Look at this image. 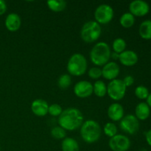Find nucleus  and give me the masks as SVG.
Masks as SVG:
<instances>
[{
  "label": "nucleus",
  "mask_w": 151,
  "mask_h": 151,
  "mask_svg": "<svg viewBox=\"0 0 151 151\" xmlns=\"http://www.w3.org/2000/svg\"><path fill=\"white\" fill-rule=\"evenodd\" d=\"M119 62L125 66H133L138 62V55L133 50H125L119 55Z\"/></svg>",
  "instance_id": "13"
},
{
  "label": "nucleus",
  "mask_w": 151,
  "mask_h": 151,
  "mask_svg": "<svg viewBox=\"0 0 151 151\" xmlns=\"http://www.w3.org/2000/svg\"><path fill=\"white\" fill-rule=\"evenodd\" d=\"M131 140L126 136L116 134L110 138L109 146L113 151H128L131 147Z\"/></svg>",
  "instance_id": "8"
},
{
  "label": "nucleus",
  "mask_w": 151,
  "mask_h": 151,
  "mask_svg": "<svg viewBox=\"0 0 151 151\" xmlns=\"http://www.w3.org/2000/svg\"><path fill=\"white\" fill-rule=\"evenodd\" d=\"M119 54H116V53L115 52H111V58H112L114 60H117V59H119Z\"/></svg>",
  "instance_id": "34"
},
{
  "label": "nucleus",
  "mask_w": 151,
  "mask_h": 151,
  "mask_svg": "<svg viewBox=\"0 0 151 151\" xmlns=\"http://www.w3.org/2000/svg\"><path fill=\"white\" fill-rule=\"evenodd\" d=\"M120 69L116 62L110 61L108 62L104 65L102 69V77L108 81H113L116 79L118 75H119Z\"/></svg>",
  "instance_id": "12"
},
{
  "label": "nucleus",
  "mask_w": 151,
  "mask_h": 151,
  "mask_svg": "<svg viewBox=\"0 0 151 151\" xmlns=\"http://www.w3.org/2000/svg\"><path fill=\"white\" fill-rule=\"evenodd\" d=\"M4 25L7 30L10 32H16L20 29L21 25H22V19L20 16L16 13H10L6 17Z\"/></svg>",
  "instance_id": "15"
},
{
  "label": "nucleus",
  "mask_w": 151,
  "mask_h": 151,
  "mask_svg": "<svg viewBox=\"0 0 151 151\" xmlns=\"http://www.w3.org/2000/svg\"><path fill=\"white\" fill-rule=\"evenodd\" d=\"M139 33L143 39H151V20H145L142 22L139 28Z\"/></svg>",
  "instance_id": "19"
},
{
  "label": "nucleus",
  "mask_w": 151,
  "mask_h": 151,
  "mask_svg": "<svg viewBox=\"0 0 151 151\" xmlns=\"http://www.w3.org/2000/svg\"><path fill=\"white\" fill-rule=\"evenodd\" d=\"M47 4L50 10L55 13L63 11L66 7V2L63 0H50Z\"/></svg>",
  "instance_id": "20"
},
{
  "label": "nucleus",
  "mask_w": 151,
  "mask_h": 151,
  "mask_svg": "<svg viewBox=\"0 0 151 151\" xmlns=\"http://www.w3.org/2000/svg\"><path fill=\"white\" fill-rule=\"evenodd\" d=\"M49 105L42 99H36L31 104V111L37 116H44L48 114Z\"/></svg>",
  "instance_id": "14"
},
{
  "label": "nucleus",
  "mask_w": 151,
  "mask_h": 151,
  "mask_svg": "<svg viewBox=\"0 0 151 151\" xmlns=\"http://www.w3.org/2000/svg\"><path fill=\"white\" fill-rule=\"evenodd\" d=\"M122 81H123L125 86L129 87L131 86L134 84V78H133V76H131V75H128V76H126L123 80H122Z\"/></svg>",
  "instance_id": "30"
},
{
  "label": "nucleus",
  "mask_w": 151,
  "mask_h": 151,
  "mask_svg": "<svg viewBox=\"0 0 151 151\" xmlns=\"http://www.w3.org/2000/svg\"><path fill=\"white\" fill-rule=\"evenodd\" d=\"M93 93L98 97H103L107 94V86L103 81H97L93 85Z\"/></svg>",
  "instance_id": "21"
},
{
  "label": "nucleus",
  "mask_w": 151,
  "mask_h": 151,
  "mask_svg": "<svg viewBox=\"0 0 151 151\" xmlns=\"http://www.w3.org/2000/svg\"><path fill=\"white\" fill-rule=\"evenodd\" d=\"M135 23V17L130 12L125 13L119 19V24L124 28H130Z\"/></svg>",
  "instance_id": "22"
},
{
  "label": "nucleus",
  "mask_w": 151,
  "mask_h": 151,
  "mask_svg": "<svg viewBox=\"0 0 151 151\" xmlns=\"http://www.w3.org/2000/svg\"><path fill=\"white\" fill-rule=\"evenodd\" d=\"M50 134L52 137L56 139H64L66 136V131L60 126H56L52 128Z\"/></svg>",
  "instance_id": "27"
},
{
  "label": "nucleus",
  "mask_w": 151,
  "mask_h": 151,
  "mask_svg": "<svg viewBox=\"0 0 151 151\" xmlns=\"http://www.w3.org/2000/svg\"><path fill=\"white\" fill-rule=\"evenodd\" d=\"M145 139L146 142H147V144L151 147V129L149 130L145 134Z\"/></svg>",
  "instance_id": "32"
},
{
  "label": "nucleus",
  "mask_w": 151,
  "mask_h": 151,
  "mask_svg": "<svg viewBox=\"0 0 151 151\" xmlns=\"http://www.w3.org/2000/svg\"><path fill=\"white\" fill-rule=\"evenodd\" d=\"M72 84V78L69 74H63L58 80V86L62 90H66Z\"/></svg>",
  "instance_id": "23"
},
{
  "label": "nucleus",
  "mask_w": 151,
  "mask_h": 151,
  "mask_svg": "<svg viewBox=\"0 0 151 151\" xmlns=\"http://www.w3.org/2000/svg\"><path fill=\"white\" fill-rule=\"evenodd\" d=\"M63 112V109L61 106L57 103H54L50 106H49V110L48 114L52 116H60Z\"/></svg>",
  "instance_id": "28"
},
{
  "label": "nucleus",
  "mask_w": 151,
  "mask_h": 151,
  "mask_svg": "<svg viewBox=\"0 0 151 151\" xmlns=\"http://www.w3.org/2000/svg\"><path fill=\"white\" fill-rule=\"evenodd\" d=\"M136 97L139 98V100H146L149 95V90L147 87L144 86H139L135 88L134 91Z\"/></svg>",
  "instance_id": "26"
},
{
  "label": "nucleus",
  "mask_w": 151,
  "mask_h": 151,
  "mask_svg": "<svg viewBox=\"0 0 151 151\" xmlns=\"http://www.w3.org/2000/svg\"><path fill=\"white\" fill-rule=\"evenodd\" d=\"M114 10L112 7L107 4H102L96 8L94 11L95 22L99 24H107L114 18Z\"/></svg>",
  "instance_id": "7"
},
{
  "label": "nucleus",
  "mask_w": 151,
  "mask_h": 151,
  "mask_svg": "<svg viewBox=\"0 0 151 151\" xmlns=\"http://www.w3.org/2000/svg\"><path fill=\"white\" fill-rule=\"evenodd\" d=\"M146 100H147V102H146V103H147V105H148L149 107L151 109V93H150L148 95V97H147V98L146 99Z\"/></svg>",
  "instance_id": "33"
},
{
  "label": "nucleus",
  "mask_w": 151,
  "mask_h": 151,
  "mask_svg": "<svg viewBox=\"0 0 151 151\" xmlns=\"http://www.w3.org/2000/svg\"><path fill=\"white\" fill-rule=\"evenodd\" d=\"M108 116L114 122L120 121L124 117V109L121 104L118 103H112L108 109Z\"/></svg>",
  "instance_id": "16"
},
{
  "label": "nucleus",
  "mask_w": 151,
  "mask_h": 151,
  "mask_svg": "<svg viewBox=\"0 0 151 151\" xmlns=\"http://www.w3.org/2000/svg\"><path fill=\"white\" fill-rule=\"evenodd\" d=\"M88 63L83 55L75 53L69 59L67 63V71L69 75L79 77L84 75L87 70Z\"/></svg>",
  "instance_id": "4"
},
{
  "label": "nucleus",
  "mask_w": 151,
  "mask_h": 151,
  "mask_svg": "<svg viewBox=\"0 0 151 151\" xmlns=\"http://www.w3.org/2000/svg\"><path fill=\"white\" fill-rule=\"evenodd\" d=\"M7 4L3 0H0V16H2L3 14L6 13L7 11Z\"/></svg>",
  "instance_id": "31"
},
{
  "label": "nucleus",
  "mask_w": 151,
  "mask_h": 151,
  "mask_svg": "<svg viewBox=\"0 0 151 151\" xmlns=\"http://www.w3.org/2000/svg\"><path fill=\"white\" fill-rule=\"evenodd\" d=\"M150 115V108L146 103H139L135 109V116L139 120H146Z\"/></svg>",
  "instance_id": "17"
},
{
  "label": "nucleus",
  "mask_w": 151,
  "mask_h": 151,
  "mask_svg": "<svg viewBox=\"0 0 151 151\" xmlns=\"http://www.w3.org/2000/svg\"><path fill=\"white\" fill-rule=\"evenodd\" d=\"M101 127L94 120H87L83 122L81 127V136L83 140L88 144L97 142L101 137Z\"/></svg>",
  "instance_id": "3"
},
{
  "label": "nucleus",
  "mask_w": 151,
  "mask_h": 151,
  "mask_svg": "<svg viewBox=\"0 0 151 151\" xmlns=\"http://www.w3.org/2000/svg\"><path fill=\"white\" fill-rule=\"evenodd\" d=\"M101 33V26L95 21H88L81 28V37L84 42L90 44L97 41Z\"/></svg>",
  "instance_id": "5"
},
{
  "label": "nucleus",
  "mask_w": 151,
  "mask_h": 151,
  "mask_svg": "<svg viewBox=\"0 0 151 151\" xmlns=\"http://www.w3.org/2000/svg\"><path fill=\"white\" fill-rule=\"evenodd\" d=\"M126 42L125 40L122 38H117L114 41L112 44V48H113L114 52L116 54H120L124 52L126 48Z\"/></svg>",
  "instance_id": "24"
},
{
  "label": "nucleus",
  "mask_w": 151,
  "mask_h": 151,
  "mask_svg": "<svg viewBox=\"0 0 151 151\" xmlns=\"http://www.w3.org/2000/svg\"><path fill=\"white\" fill-rule=\"evenodd\" d=\"M88 75L90 78L93 80H97L102 77V69L98 66H94L91 68L88 72Z\"/></svg>",
  "instance_id": "29"
},
{
  "label": "nucleus",
  "mask_w": 151,
  "mask_h": 151,
  "mask_svg": "<svg viewBox=\"0 0 151 151\" xmlns=\"http://www.w3.org/2000/svg\"><path fill=\"white\" fill-rule=\"evenodd\" d=\"M111 48L109 44L103 41L97 43L90 52L91 61L97 66H103L111 58Z\"/></svg>",
  "instance_id": "2"
},
{
  "label": "nucleus",
  "mask_w": 151,
  "mask_h": 151,
  "mask_svg": "<svg viewBox=\"0 0 151 151\" xmlns=\"http://www.w3.org/2000/svg\"><path fill=\"white\" fill-rule=\"evenodd\" d=\"M119 127L124 132L128 134H135L139 129V122L135 115L128 114L120 120Z\"/></svg>",
  "instance_id": "9"
},
{
  "label": "nucleus",
  "mask_w": 151,
  "mask_h": 151,
  "mask_svg": "<svg viewBox=\"0 0 151 151\" xmlns=\"http://www.w3.org/2000/svg\"><path fill=\"white\" fill-rule=\"evenodd\" d=\"M82 112L75 108H69L63 111L58 118L59 126L65 131H73L81 128L83 123Z\"/></svg>",
  "instance_id": "1"
},
{
  "label": "nucleus",
  "mask_w": 151,
  "mask_h": 151,
  "mask_svg": "<svg viewBox=\"0 0 151 151\" xmlns=\"http://www.w3.org/2000/svg\"><path fill=\"white\" fill-rule=\"evenodd\" d=\"M127 87L122 80L115 79L110 81L107 86V94L113 100H121L126 94Z\"/></svg>",
  "instance_id": "6"
},
{
  "label": "nucleus",
  "mask_w": 151,
  "mask_h": 151,
  "mask_svg": "<svg viewBox=\"0 0 151 151\" xmlns=\"http://www.w3.org/2000/svg\"><path fill=\"white\" fill-rule=\"evenodd\" d=\"M129 11L134 17H142L149 13L150 6L146 1L142 0H135L130 3Z\"/></svg>",
  "instance_id": "10"
},
{
  "label": "nucleus",
  "mask_w": 151,
  "mask_h": 151,
  "mask_svg": "<svg viewBox=\"0 0 151 151\" xmlns=\"http://www.w3.org/2000/svg\"><path fill=\"white\" fill-rule=\"evenodd\" d=\"M103 131L107 137L111 138L117 134V127L114 122H107L104 125Z\"/></svg>",
  "instance_id": "25"
},
{
  "label": "nucleus",
  "mask_w": 151,
  "mask_h": 151,
  "mask_svg": "<svg viewBox=\"0 0 151 151\" xmlns=\"http://www.w3.org/2000/svg\"><path fill=\"white\" fill-rule=\"evenodd\" d=\"M74 93L80 98H86L93 94V84L87 81H81L74 86Z\"/></svg>",
  "instance_id": "11"
},
{
  "label": "nucleus",
  "mask_w": 151,
  "mask_h": 151,
  "mask_svg": "<svg viewBox=\"0 0 151 151\" xmlns=\"http://www.w3.org/2000/svg\"><path fill=\"white\" fill-rule=\"evenodd\" d=\"M62 151H80L79 144L75 139L66 137L61 143Z\"/></svg>",
  "instance_id": "18"
}]
</instances>
